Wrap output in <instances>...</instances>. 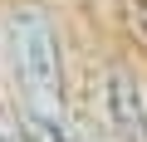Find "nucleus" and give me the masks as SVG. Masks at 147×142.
Instances as JSON below:
<instances>
[{"label": "nucleus", "mask_w": 147, "mask_h": 142, "mask_svg": "<svg viewBox=\"0 0 147 142\" xmlns=\"http://www.w3.org/2000/svg\"><path fill=\"white\" fill-rule=\"evenodd\" d=\"M0 59L10 69V83L20 98V118L34 113H69L64 103V44L39 5H15L0 25Z\"/></svg>", "instance_id": "1"}, {"label": "nucleus", "mask_w": 147, "mask_h": 142, "mask_svg": "<svg viewBox=\"0 0 147 142\" xmlns=\"http://www.w3.org/2000/svg\"><path fill=\"white\" fill-rule=\"evenodd\" d=\"M98 113L108 127V142H147V98L132 69L108 64L98 79Z\"/></svg>", "instance_id": "2"}, {"label": "nucleus", "mask_w": 147, "mask_h": 142, "mask_svg": "<svg viewBox=\"0 0 147 142\" xmlns=\"http://www.w3.org/2000/svg\"><path fill=\"white\" fill-rule=\"evenodd\" d=\"M0 142H30V137H25V122H20L15 108H0Z\"/></svg>", "instance_id": "3"}]
</instances>
